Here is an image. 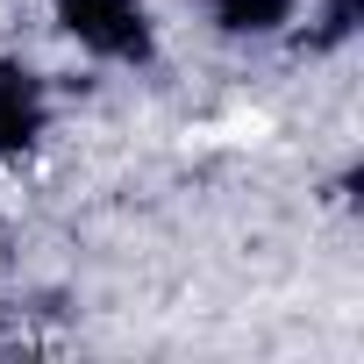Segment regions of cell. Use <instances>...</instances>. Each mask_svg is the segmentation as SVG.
Here are the masks:
<instances>
[{
  "label": "cell",
  "mask_w": 364,
  "mask_h": 364,
  "mask_svg": "<svg viewBox=\"0 0 364 364\" xmlns=\"http://www.w3.org/2000/svg\"><path fill=\"white\" fill-rule=\"evenodd\" d=\"M65 36L107 65H150V8L143 0H50Z\"/></svg>",
  "instance_id": "cell-1"
},
{
  "label": "cell",
  "mask_w": 364,
  "mask_h": 364,
  "mask_svg": "<svg viewBox=\"0 0 364 364\" xmlns=\"http://www.w3.org/2000/svg\"><path fill=\"white\" fill-rule=\"evenodd\" d=\"M50 129V93L29 65H0V157H22Z\"/></svg>",
  "instance_id": "cell-2"
},
{
  "label": "cell",
  "mask_w": 364,
  "mask_h": 364,
  "mask_svg": "<svg viewBox=\"0 0 364 364\" xmlns=\"http://www.w3.org/2000/svg\"><path fill=\"white\" fill-rule=\"evenodd\" d=\"M293 8H300V0H208V15L229 36H272V29L293 22Z\"/></svg>",
  "instance_id": "cell-3"
},
{
  "label": "cell",
  "mask_w": 364,
  "mask_h": 364,
  "mask_svg": "<svg viewBox=\"0 0 364 364\" xmlns=\"http://www.w3.org/2000/svg\"><path fill=\"white\" fill-rule=\"evenodd\" d=\"M357 22H350V0H321V29H314V43L328 50V43H343Z\"/></svg>",
  "instance_id": "cell-4"
}]
</instances>
